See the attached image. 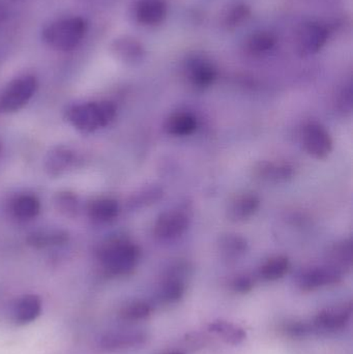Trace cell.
<instances>
[{"instance_id":"cell-5","label":"cell","mask_w":353,"mask_h":354,"mask_svg":"<svg viewBox=\"0 0 353 354\" xmlns=\"http://www.w3.org/2000/svg\"><path fill=\"white\" fill-rule=\"evenodd\" d=\"M184 75L187 82L193 88L203 91L217 80L218 68L205 54L195 52L184 60Z\"/></svg>"},{"instance_id":"cell-26","label":"cell","mask_w":353,"mask_h":354,"mask_svg":"<svg viewBox=\"0 0 353 354\" xmlns=\"http://www.w3.org/2000/svg\"><path fill=\"white\" fill-rule=\"evenodd\" d=\"M277 43V37L274 33L269 31H257L248 37L246 48L251 54L261 55L271 52Z\"/></svg>"},{"instance_id":"cell-24","label":"cell","mask_w":353,"mask_h":354,"mask_svg":"<svg viewBox=\"0 0 353 354\" xmlns=\"http://www.w3.org/2000/svg\"><path fill=\"white\" fill-rule=\"evenodd\" d=\"M289 266V259L286 256H274L261 266L259 274L263 280L277 281L287 274Z\"/></svg>"},{"instance_id":"cell-36","label":"cell","mask_w":353,"mask_h":354,"mask_svg":"<svg viewBox=\"0 0 353 354\" xmlns=\"http://www.w3.org/2000/svg\"><path fill=\"white\" fill-rule=\"evenodd\" d=\"M168 354H182V353H168Z\"/></svg>"},{"instance_id":"cell-11","label":"cell","mask_w":353,"mask_h":354,"mask_svg":"<svg viewBox=\"0 0 353 354\" xmlns=\"http://www.w3.org/2000/svg\"><path fill=\"white\" fill-rule=\"evenodd\" d=\"M343 272L336 270L333 266H321L310 268L303 272L298 279V286L305 291L315 290L327 285L337 284L340 282Z\"/></svg>"},{"instance_id":"cell-35","label":"cell","mask_w":353,"mask_h":354,"mask_svg":"<svg viewBox=\"0 0 353 354\" xmlns=\"http://www.w3.org/2000/svg\"><path fill=\"white\" fill-rule=\"evenodd\" d=\"M2 151V143L1 141H0V153H1Z\"/></svg>"},{"instance_id":"cell-20","label":"cell","mask_w":353,"mask_h":354,"mask_svg":"<svg viewBox=\"0 0 353 354\" xmlns=\"http://www.w3.org/2000/svg\"><path fill=\"white\" fill-rule=\"evenodd\" d=\"M197 129V120L188 112H176L168 118L165 122V131L173 137H186L193 134Z\"/></svg>"},{"instance_id":"cell-31","label":"cell","mask_w":353,"mask_h":354,"mask_svg":"<svg viewBox=\"0 0 353 354\" xmlns=\"http://www.w3.org/2000/svg\"><path fill=\"white\" fill-rule=\"evenodd\" d=\"M151 309L149 305L144 301H134L128 304V306L122 310V317L128 322H138V320L145 319L151 315Z\"/></svg>"},{"instance_id":"cell-3","label":"cell","mask_w":353,"mask_h":354,"mask_svg":"<svg viewBox=\"0 0 353 354\" xmlns=\"http://www.w3.org/2000/svg\"><path fill=\"white\" fill-rule=\"evenodd\" d=\"M87 32V22L81 17L54 21L41 31V37L49 47L57 51L76 49Z\"/></svg>"},{"instance_id":"cell-15","label":"cell","mask_w":353,"mask_h":354,"mask_svg":"<svg viewBox=\"0 0 353 354\" xmlns=\"http://www.w3.org/2000/svg\"><path fill=\"white\" fill-rule=\"evenodd\" d=\"M294 174V166L288 162L263 161L254 168L256 178L265 183H285L292 179Z\"/></svg>"},{"instance_id":"cell-30","label":"cell","mask_w":353,"mask_h":354,"mask_svg":"<svg viewBox=\"0 0 353 354\" xmlns=\"http://www.w3.org/2000/svg\"><path fill=\"white\" fill-rule=\"evenodd\" d=\"M163 196V191L158 187H147L142 189L139 193L135 194L130 201L128 205L132 208L142 207V206L149 205V204L155 203L158 200L161 199Z\"/></svg>"},{"instance_id":"cell-7","label":"cell","mask_w":353,"mask_h":354,"mask_svg":"<svg viewBox=\"0 0 353 354\" xmlns=\"http://www.w3.org/2000/svg\"><path fill=\"white\" fill-rule=\"evenodd\" d=\"M303 145L311 157L323 160L333 151V139L327 129L318 122H309L303 129Z\"/></svg>"},{"instance_id":"cell-29","label":"cell","mask_w":353,"mask_h":354,"mask_svg":"<svg viewBox=\"0 0 353 354\" xmlns=\"http://www.w3.org/2000/svg\"><path fill=\"white\" fill-rule=\"evenodd\" d=\"M184 281L175 276H170L161 287V299L167 303H174V301H180L184 293Z\"/></svg>"},{"instance_id":"cell-13","label":"cell","mask_w":353,"mask_h":354,"mask_svg":"<svg viewBox=\"0 0 353 354\" xmlns=\"http://www.w3.org/2000/svg\"><path fill=\"white\" fill-rule=\"evenodd\" d=\"M111 51L113 55L120 62L128 66H137L145 58V48L136 37H117L111 44Z\"/></svg>"},{"instance_id":"cell-10","label":"cell","mask_w":353,"mask_h":354,"mask_svg":"<svg viewBox=\"0 0 353 354\" xmlns=\"http://www.w3.org/2000/svg\"><path fill=\"white\" fill-rule=\"evenodd\" d=\"M132 14L138 24L149 27L158 26L167 17V3L165 0H135Z\"/></svg>"},{"instance_id":"cell-25","label":"cell","mask_w":353,"mask_h":354,"mask_svg":"<svg viewBox=\"0 0 353 354\" xmlns=\"http://www.w3.org/2000/svg\"><path fill=\"white\" fill-rule=\"evenodd\" d=\"M55 209L64 218H75L80 212L78 196L70 191H60L53 198Z\"/></svg>"},{"instance_id":"cell-2","label":"cell","mask_w":353,"mask_h":354,"mask_svg":"<svg viewBox=\"0 0 353 354\" xmlns=\"http://www.w3.org/2000/svg\"><path fill=\"white\" fill-rule=\"evenodd\" d=\"M116 107L109 101L87 102L68 108L66 120L77 130L93 133L113 122Z\"/></svg>"},{"instance_id":"cell-1","label":"cell","mask_w":353,"mask_h":354,"mask_svg":"<svg viewBox=\"0 0 353 354\" xmlns=\"http://www.w3.org/2000/svg\"><path fill=\"white\" fill-rule=\"evenodd\" d=\"M99 259L108 274L124 276L136 268L140 259V250L128 239L114 237L102 245Z\"/></svg>"},{"instance_id":"cell-28","label":"cell","mask_w":353,"mask_h":354,"mask_svg":"<svg viewBox=\"0 0 353 354\" xmlns=\"http://www.w3.org/2000/svg\"><path fill=\"white\" fill-rule=\"evenodd\" d=\"M209 328H211V332L219 335L220 337L223 338L224 341L230 343V344H238L246 337V334H245L242 328H238V326H233V324H228V322H213L209 326Z\"/></svg>"},{"instance_id":"cell-8","label":"cell","mask_w":353,"mask_h":354,"mask_svg":"<svg viewBox=\"0 0 353 354\" xmlns=\"http://www.w3.org/2000/svg\"><path fill=\"white\" fill-rule=\"evenodd\" d=\"M190 216L182 209H171L158 216L153 233L160 241H172L182 236L190 226Z\"/></svg>"},{"instance_id":"cell-17","label":"cell","mask_w":353,"mask_h":354,"mask_svg":"<svg viewBox=\"0 0 353 354\" xmlns=\"http://www.w3.org/2000/svg\"><path fill=\"white\" fill-rule=\"evenodd\" d=\"M120 204L113 198L103 197L93 200L87 206V214L93 222L107 224L117 218Z\"/></svg>"},{"instance_id":"cell-33","label":"cell","mask_w":353,"mask_h":354,"mask_svg":"<svg viewBox=\"0 0 353 354\" xmlns=\"http://www.w3.org/2000/svg\"><path fill=\"white\" fill-rule=\"evenodd\" d=\"M232 287H233V289L236 292L247 293L249 292V291L252 290L253 281L251 280L249 277L240 276L233 281Z\"/></svg>"},{"instance_id":"cell-16","label":"cell","mask_w":353,"mask_h":354,"mask_svg":"<svg viewBox=\"0 0 353 354\" xmlns=\"http://www.w3.org/2000/svg\"><path fill=\"white\" fill-rule=\"evenodd\" d=\"M251 15L252 10L248 3L244 1H232L222 10L220 23L226 30L233 31L242 26L250 19Z\"/></svg>"},{"instance_id":"cell-23","label":"cell","mask_w":353,"mask_h":354,"mask_svg":"<svg viewBox=\"0 0 353 354\" xmlns=\"http://www.w3.org/2000/svg\"><path fill=\"white\" fill-rule=\"evenodd\" d=\"M12 212L19 220L29 221L37 218L41 212V202L33 195H21L14 200Z\"/></svg>"},{"instance_id":"cell-34","label":"cell","mask_w":353,"mask_h":354,"mask_svg":"<svg viewBox=\"0 0 353 354\" xmlns=\"http://www.w3.org/2000/svg\"><path fill=\"white\" fill-rule=\"evenodd\" d=\"M8 10L6 2L3 0H0V24L4 22L8 19Z\"/></svg>"},{"instance_id":"cell-22","label":"cell","mask_w":353,"mask_h":354,"mask_svg":"<svg viewBox=\"0 0 353 354\" xmlns=\"http://www.w3.org/2000/svg\"><path fill=\"white\" fill-rule=\"evenodd\" d=\"M329 266L343 272L346 268H350L352 262V241L350 239L339 241L332 245L327 252Z\"/></svg>"},{"instance_id":"cell-6","label":"cell","mask_w":353,"mask_h":354,"mask_svg":"<svg viewBox=\"0 0 353 354\" xmlns=\"http://www.w3.org/2000/svg\"><path fill=\"white\" fill-rule=\"evenodd\" d=\"M331 30L321 22L303 23L296 35V51L300 57H309L318 53L329 41Z\"/></svg>"},{"instance_id":"cell-4","label":"cell","mask_w":353,"mask_h":354,"mask_svg":"<svg viewBox=\"0 0 353 354\" xmlns=\"http://www.w3.org/2000/svg\"><path fill=\"white\" fill-rule=\"evenodd\" d=\"M39 83L30 75L10 81L0 91V113H12L22 109L35 95Z\"/></svg>"},{"instance_id":"cell-14","label":"cell","mask_w":353,"mask_h":354,"mask_svg":"<svg viewBox=\"0 0 353 354\" xmlns=\"http://www.w3.org/2000/svg\"><path fill=\"white\" fill-rule=\"evenodd\" d=\"M43 311L41 299L35 295H27L17 299L12 306V319L17 324L25 326L35 322Z\"/></svg>"},{"instance_id":"cell-9","label":"cell","mask_w":353,"mask_h":354,"mask_svg":"<svg viewBox=\"0 0 353 354\" xmlns=\"http://www.w3.org/2000/svg\"><path fill=\"white\" fill-rule=\"evenodd\" d=\"M79 162V156L66 145H57L50 149L45 158V170L50 177H60L70 171Z\"/></svg>"},{"instance_id":"cell-12","label":"cell","mask_w":353,"mask_h":354,"mask_svg":"<svg viewBox=\"0 0 353 354\" xmlns=\"http://www.w3.org/2000/svg\"><path fill=\"white\" fill-rule=\"evenodd\" d=\"M260 206V199L254 193H242L234 196L226 208V216L233 223L245 222L252 218Z\"/></svg>"},{"instance_id":"cell-32","label":"cell","mask_w":353,"mask_h":354,"mask_svg":"<svg viewBox=\"0 0 353 354\" xmlns=\"http://www.w3.org/2000/svg\"><path fill=\"white\" fill-rule=\"evenodd\" d=\"M339 101H338V106L341 112H350L352 109V88H345L341 93H340Z\"/></svg>"},{"instance_id":"cell-27","label":"cell","mask_w":353,"mask_h":354,"mask_svg":"<svg viewBox=\"0 0 353 354\" xmlns=\"http://www.w3.org/2000/svg\"><path fill=\"white\" fill-rule=\"evenodd\" d=\"M144 340L145 337L140 333H117L106 336L102 345L108 351H117L140 344Z\"/></svg>"},{"instance_id":"cell-21","label":"cell","mask_w":353,"mask_h":354,"mask_svg":"<svg viewBox=\"0 0 353 354\" xmlns=\"http://www.w3.org/2000/svg\"><path fill=\"white\" fill-rule=\"evenodd\" d=\"M68 233L64 230H39L27 236V245L35 249L57 247L68 243Z\"/></svg>"},{"instance_id":"cell-18","label":"cell","mask_w":353,"mask_h":354,"mask_svg":"<svg viewBox=\"0 0 353 354\" xmlns=\"http://www.w3.org/2000/svg\"><path fill=\"white\" fill-rule=\"evenodd\" d=\"M352 308L350 305L337 306L323 310L315 320L316 326L327 330H338L350 322Z\"/></svg>"},{"instance_id":"cell-19","label":"cell","mask_w":353,"mask_h":354,"mask_svg":"<svg viewBox=\"0 0 353 354\" xmlns=\"http://www.w3.org/2000/svg\"><path fill=\"white\" fill-rule=\"evenodd\" d=\"M218 251L228 261L238 259L248 251V241L242 235L226 233L218 241Z\"/></svg>"}]
</instances>
